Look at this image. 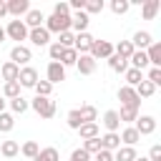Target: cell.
Masks as SVG:
<instances>
[{"label": "cell", "mask_w": 161, "mask_h": 161, "mask_svg": "<svg viewBox=\"0 0 161 161\" xmlns=\"http://www.w3.org/2000/svg\"><path fill=\"white\" fill-rule=\"evenodd\" d=\"M43 28L48 30V33H65V30H70V15H48L45 18V23H43Z\"/></svg>", "instance_id": "cell-1"}, {"label": "cell", "mask_w": 161, "mask_h": 161, "mask_svg": "<svg viewBox=\"0 0 161 161\" xmlns=\"http://www.w3.org/2000/svg\"><path fill=\"white\" fill-rule=\"evenodd\" d=\"M30 108H33L40 118H53V116H55V101H53V98H40V96H35V98L30 101Z\"/></svg>", "instance_id": "cell-2"}, {"label": "cell", "mask_w": 161, "mask_h": 161, "mask_svg": "<svg viewBox=\"0 0 161 161\" xmlns=\"http://www.w3.org/2000/svg\"><path fill=\"white\" fill-rule=\"evenodd\" d=\"M88 55H91L96 63H98V60H108V58L113 55V43H108V40H93Z\"/></svg>", "instance_id": "cell-3"}, {"label": "cell", "mask_w": 161, "mask_h": 161, "mask_svg": "<svg viewBox=\"0 0 161 161\" xmlns=\"http://www.w3.org/2000/svg\"><path fill=\"white\" fill-rule=\"evenodd\" d=\"M5 38L18 40V45H20V40H28V28H25V23H23V20H10L8 28H5Z\"/></svg>", "instance_id": "cell-4"}, {"label": "cell", "mask_w": 161, "mask_h": 161, "mask_svg": "<svg viewBox=\"0 0 161 161\" xmlns=\"http://www.w3.org/2000/svg\"><path fill=\"white\" fill-rule=\"evenodd\" d=\"M10 60L18 65V68H23V65H28L30 60H33V50L28 48V45H13V50H10Z\"/></svg>", "instance_id": "cell-5"}, {"label": "cell", "mask_w": 161, "mask_h": 161, "mask_svg": "<svg viewBox=\"0 0 161 161\" xmlns=\"http://www.w3.org/2000/svg\"><path fill=\"white\" fill-rule=\"evenodd\" d=\"M118 101H121V106H126V108H141V98L136 96V91H133L131 86H121V88H118Z\"/></svg>", "instance_id": "cell-6"}, {"label": "cell", "mask_w": 161, "mask_h": 161, "mask_svg": "<svg viewBox=\"0 0 161 161\" xmlns=\"http://www.w3.org/2000/svg\"><path fill=\"white\" fill-rule=\"evenodd\" d=\"M93 35L86 30V33H75V40H73V50L78 53V55H88V50H91V45H93Z\"/></svg>", "instance_id": "cell-7"}, {"label": "cell", "mask_w": 161, "mask_h": 161, "mask_svg": "<svg viewBox=\"0 0 161 161\" xmlns=\"http://www.w3.org/2000/svg\"><path fill=\"white\" fill-rule=\"evenodd\" d=\"M18 83H20V88H35V83H38V70H35L33 65H23L20 73H18Z\"/></svg>", "instance_id": "cell-8"}, {"label": "cell", "mask_w": 161, "mask_h": 161, "mask_svg": "<svg viewBox=\"0 0 161 161\" xmlns=\"http://www.w3.org/2000/svg\"><path fill=\"white\" fill-rule=\"evenodd\" d=\"M133 128L138 131V136H151L156 131V118L153 116H138L133 121Z\"/></svg>", "instance_id": "cell-9"}, {"label": "cell", "mask_w": 161, "mask_h": 161, "mask_svg": "<svg viewBox=\"0 0 161 161\" xmlns=\"http://www.w3.org/2000/svg\"><path fill=\"white\" fill-rule=\"evenodd\" d=\"M5 8H8V15H13L15 20H20V18H25V13L30 10V3H28V0H8Z\"/></svg>", "instance_id": "cell-10"}, {"label": "cell", "mask_w": 161, "mask_h": 161, "mask_svg": "<svg viewBox=\"0 0 161 161\" xmlns=\"http://www.w3.org/2000/svg\"><path fill=\"white\" fill-rule=\"evenodd\" d=\"M45 80L50 83V86H55V83H60V80H65V68L60 65V63H55V60H50L48 63V68H45Z\"/></svg>", "instance_id": "cell-11"}, {"label": "cell", "mask_w": 161, "mask_h": 161, "mask_svg": "<svg viewBox=\"0 0 161 161\" xmlns=\"http://www.w3.org/2000/svg\"><path fill=\"white\" fill-rule=\"evenodd\" d=\"M28 40H30L33 45L43 48V45H50V33H48L45 28H33V30H28Z\"/></svg>", "instance_id": "cell-12"}, {"label": "cell", "mask_w": 161, "mask_h": 161, "mask_svg": "<svg viewBox=\"0 0 161 161\" xmlns=\"http://www.w3.org/2000/svg\"><path fill=\"white\" fill-rule=\"evenodd\" d=\"M23 23H25V28H28V30H33V28H43V23H45V15H43L40 10H35V8H30V10L25 13V18H23Z\"/></svg>", "instance_id": "cell-13"}, {"label": "cell", "mask_w": 161, "mask_h": 161, "mask_svg": "<svg viewBox=\"0 0 161 161\" xmlns=\"http://www.w3.org/2000/svg\"><path fill=\"white\" fill-rule=\"evenodd\" d=\"M151 43H153V38H151V33H148V30H138V33H133V38H131L133 50H146Z\"/></svg>", "instance_id": "cell-14"}, {"label": "cell", "mask_w": 161, "mask_h": 161, "mask_svg": "<svg viewBox=\"0 0 161 161\" xmlns=\"http://www.w3.org/2000/svg\"><path fill=\"white\" fill-rule=\"evenodd\" d=\"M96 60L91 58V55H78V60H75V68H78V73L80 75H93L96 73Z\"/></svg>", "instance_id": "cell-15"}, {"label": "cell", "mask_w": 161, "mask_h": 161, "mask_svg": "<svg viewBox=\"0 0 161 161\" xmlns=\"http://www.w3.org/2000/svg\"><path fill=\"white\" fill-rule=\"evenodd\" d=\"M101 123L106 126V133H118V128H121V118H118V111H106Z\"/></svg>", "instance_id": "cell-16"}, {"label": "cell", "mask_w": 161, "mask_h": 161, "mask_svg": "<svg viewBox=\"0 0 161 161\" xmlns=\"http://www.w3.org/2000/svg\"><path fill=\"white\" fill-rule=\"evenodd\" d=\"M88 23H91V18H88L83 10H78V13L70 15V28H73L75 33H86V30H88Z\"/></svg>", "instance_id": "cell-17"}, {"label": "cell", "mask_w": 161, "mask_h": 161, "mask_svg": "<svg viewBox=\"0 0 161 161\" xmlns=\"http://www.w3.org/2000/svg\"><path fill=\"white\" fill-rule=\"evenodd\" d=\"M118 138H121V146H136V143L141 141V136H138V131H136L133 126H126V128H121Z\"/></svg>", "instance_id": "cell-18"}, {"label": "cell", "mask_w": 161, "mask_h": 161, "mask_svg": "<svg viewBox=\"0 0 161 161\" xmlns=\"http://www.w3.org/2000/svg\"><path fill=\"white\" fill-rule=\"evenodd\" d=\"M146 58H148V65L151 68H161V43H151L146 48Z\"/></svg>", "instance_id": "cell-19"}, {"label": "cell", "mask_w": 161, "mask_h": 161, "mask_svg": "<svg viewBox=\"0 0 161 161\" xmlns=\"http://www.w3.org/2000/svg\"><path fill=\"white\" fill-rule=\"evenodd\" d=\"M18 73H20V68H18L13 60H8V63H3V65H0V78H3L5 83L18 80Z\"/></svg>", "instance_id": "cell-20"}, {"label": "cell", "mask_w": 161, "mask_h": 161, "mask_svg": "<svg viewBox=\"0 0 161 161\" xmlns=\"http://www.w3.org/2000/svg\"><path fill=\"white\" fill-rule=\"evenodd\" d=\"M101 148L103 151H118L121 148V138H118V133H103L101 136Z\"/></svg>", "instance_id": "cell-21"}, {"label": "cell", "mask_w": 161, "mask_h": 161, "mask_svg": "<svg viewBox=\"0 0 161 161\" xmlns=\"http://www.w3.org/2000/svg\"><path fill=\"white\" fill-rule=\"evenodd\" d=\"M138 153L133 146H121L118 151H113V161H136Z\"/></svg>", "instance_id": "cell-22"}, {"label": "cell", "mask_w": 161, "mask_h": 161, "mask_svg": "<svg viewBox=\"0 0 161 161\" xmlns=\"http://www.w3.org/2000/svg\"><path fill=\"white\" fill-rule=\"evenodd\" d=\"M158 8H161L158 0H146V3L141 5V15H143V20H153L156 13H158Z\"/></svg>", "instance_id": "cell-23"}, {"label": "cell", "mask_w": 161, "mask_h": 161, "mask_svg": "<svg viewBox=\"0 0 161 161\" xmlns=\"http://www.w3.org/2000/svg\"><path fill=\"white\" fill-rule=\"evenodd\" d=\"M78 116H80V121H83V123H96L98 111H96V106L86 103V106H80V108H78Z\"/></svg>", "instance_id": "cell-24"}, {"label": "cell", "mask_w": 161, "mask_h": 161, "mask_svg": "<svg viewBox=\"0 0 161 161\" xmlns=\"http://www.w3.org/2000/svg\"><path fill=\"white\" fill-rule=\"evenodd\" d=\"M33 161H60V153H58L55 146H45V148L38 151V156H35Z\"/></svg>", "instance_id": "cell-25"}, {"label": "cell", "mask_w": 161, "mask_h": 161, "mask_svg": "<svg viewBox=\"0 0 161 161\" xmlns=\"http://www.w3.org/2000/svg\"><path fill=\"white\" fill-rule=\"evenodd\" d=\"M113 53H116L118 58L128 60V58L133 55V45H131V40H121V43H116V45H113Z\"/></svg>", "instance_id": "cell-26"}, {"label": "cell", "mask_w": 161, "mask_h": 161, "mask_svg": "<svg viewBox=\"0 0 161 161\" xmlns=\"http://www.w3.org/2000/svg\"><path fill=\"white\" fill-rule=\"evenodd\" d=\"M133 91H136V96H138V98H151V96L156 93V86H153V83H148V80L143 78V80H141Z\"/></svg>", "instance_id": "cell-27"}, {"label": "cell", "mask_w": 161, "mask_h": 161, "mask_svg": "<svg viewBox=\"0 0 161 161\" xmlns=\"http://www.w3.org/2000/svg\"><path fill=\"white\" fill-rule=\"evenodd\" d=\"M0 153H3L5 158H13V156L20 153V143H18V141H3V143H0Z\"/></svg>", "instance_id": "cell-28"}, {"label": "cell", "mask_w": 161, "mask_h": 161, "mask_svg": "<svg viewBox=\"0 0 161 161\" xmlns=\"http://www.w3.org/2000/svg\"><path fill=\"white\" fill-rule=\"evenodd\" d=\"M123 78H126V86H131V88H136L141 80H143V70H136V68H128L126 73H123Z\"/></svg>", "instance_id": "cell-29"}, {"label": "cell", "mask_w": 161, "mask_h": 161, "mask_svg": "<svg viewBox=\"0 0 161 161\" xmlns=\"http://www.w3.org/2000/svg\"><path fill=\"white\" fill-rule=\"evenodd\" d=\"M118 118H121V123H128V126H133V121L138 118V108H126V106H121V111H118Z\"/></svg>", "instance_id": "cell-30"}, {"label": "cell", "mask_w": 161, "mask_h": 161, "mask_svg": "<svg viewBox=\"0 0 161 161\" xmlns=\"http://www.w3.org/2000/svg\"><path fill=\"white\" fill-rule=\"evenodd\" d=\"M108 68L111 70H116V73H126L128 70V60H123V58H118L116 53L108 58Z\"/></svg>", "instance_id": "cell-31"}, {"label": "cell", "mask_w": 161, "mask_h": 161, "mask_svg": "<svg viewBox=\"0 0 161 161\" xmlns=\"http://www.w3.org/2000/svg\"><path fill=\"white\" fill-rule=\"evenodd\" d=\"M78 136H80L83 141L96 138V136H98V123H83V126L78 128Z\"/></svg>", "instance_id": "cell-32"}, {"label": "cell", "mask_w": 161, "mask_h": 161, "mask_svg": "<svg viewBox=\"0 0 161 161\" xmlns=\"http://www.w3.org/2000/svg\"><path fill=\"white\" fill-rule=\"evenodd\" d=\"M13 128H15V116L8 113V111H3V113H0V133H8V131H13Z\"/></svg>", "instance_id": "cell-33"}, {"label": "cell", "mask_w": 161, "mask_h": 161, "mask_svg": "<svg viewBox=\"0 0 161 161\" xmlns=\"http://www.w3.org/2000/svg\"><path fill=\"white\" fill-rule=\"evenodd\" d=\"M103 8H106V3H103V0H86V5H83V13L91 18L93 13H103Z\"/></svg>", "instance_id": "cell-34"}, {"label": "cell", "mask_w": 161, "mask_h": 161, "mask_svg": "<svg viewBox=\"0 0 161 161\" xmlns=\"http://www.w3.org/2000/svg\"><path fill=\"white\" fill-rule=\"evenodd\" d=\"M18 96H20V83H18V80H13V83H5V86H3V98L13 101V98H18Z\"/></svg>", "instance_id": "cell-35"}, {"label": "cell", "mask_w": 161, "mask_h": 161, "mask_svg": "<svg viewBox=\"0 0 161 161\" xmlns=\"http://www.w3.org/2000/svg\"><path fill=\"white\" fill-rule=\"evenodd\" d=\"M28 108H30V101L23 98V96H18V98L10 101V111H13V113H25Z\"/></svg>", "instance_id": "cell-36"}, {"label": "cell", "mask_w": 161, "mask_h": 161, "mask_svg": "<svg viewBox=\"0 0 161 161\" xmlns=\"http://www.w3.org/2000/svg\"><path fill=\"white\" fill-rule=\"evenodd\" d=\"M88 156H96L98 151H101V136H96V138H88V141H83V146H80Z\"/></svg>", "instance_id": "cell-37"}, {"label": "cell", "mask_w": 161, "mask_h": 161, "mask_svg": "<svg viewBox=\"0 0 161 161\" xmlns=\"http://www.w3.org/2000/svg\"><path fill=\"white\" fill-rule=\"evenodd\" d=\"M75 60H78V53H75V50H73V48H65V50H63V55H60V60H58V63H60V65H63V68H68V65H75Z\"/></svg>", "instance_id": "cell-38"}, {"label": "cell", "mask_w": 161, "mask_h": 161, "mask_svg": "<svg viewBox=\"0 0 161 161\" xmlns=\"http://www.w3.org/2000/svg\"><path fill=\"white\" fill-rule=\"evenodd\" d=\"M33 91H35V96H40V98H50V93H53V86H50L48 80H38Z\"/></svg>", "instance_id": "cell-39"}, {"label": "cell", "mask_w": 161, "mask_h": 161, "mask_svg": "<svg viewBox=\"0 0 161 161\" xmlns=\"http://www.w3.org/2000/svg\"><path fill=\"white\" fill-rule=\"evenodd\" d=\"M38 151H40V146H38L35 141H25V143L20 146V153H23V156H28V158H35V156H38Z\"/></svg>", "instance_id": "cell-40"}, {"label": "cell", "mask_w": 161, "mask_h": 161, "mask_svg": "<svg viewBox=\"0 0 161 161\" xmlns=\"http://www.w3.org/2000/svg\"><path fill=\"white\" fill-rule=\"evenodd\" d=\"M65 123L73 128V131H78L80 126H83V121H80V116H78V108H73V111H68V116H65Z\"/></svg>", "instance_id": "cell-41"}, {"label": "cell", "mask_w": 161, "mask_h": 161, "mask_svg": "<svg viewBox=\"0 0 161 161\" xmlns=\"http://www.w3.org/2000/svg\"><path fill=\"white\" fill-rule=\"evenodd\" d=\"M128 8H131V3H128V0H111V10H113L116 15L128 13Z\"/></svg>", "instance_id": "cell-42"}, {"label": "cell", "mask_w": 161, "mask_h": 161, "mask_svg": "<svg viewBox=\"0 0 161 161\" xmlns=\"http://www.w3.org/2000/svg\"><path fill=\"white\" fill-rule=\"evenodd\" d=\"M73 40H75L73 30H65V33H60V35H58V40H55V43H60L63 48H73Z\"/></svg>", "instance_id": "cell-43"}, {"label": "cell", "mask_w": 161, "mask_h": 161, "mask_svg": "<svg viewBox=\"0 0 161 161\" xmlns=\"http://www.w3.org/2000/svg\"><path fill=\"white\" fill-rule=\"evenodd\" d=\"M63 50H65V48H63L60 43H50V45H48V53H50V60H55V63H58V60H60V55H63Z\"/></svg>", "instance_id": "cell-44"}, {"label": "cell", "mask_w": 161, "mask_h": 161, "mask_svg": "<svg viewBox=\"0 0 161 161\" xmlns=\"http://www.w3.org/2000/svg\"><path fill=\"white\" fill-rule=\"evenodd\" d=\"M146 80H148V83H153V86H161V68H148Z\"/></svg>", "instance_id": "cell-45"}, {"label": "cell", "mask_w": 161, "mask_h": 161, "mask_svg": "<svg viewBox=\"0 0 161 161\" xmlns=\"http://www.w3.org/2000/svg\"><path fill=\"white\" fill-rule=\"evenodd\" d=\"M53 15H70L68 3H55V5H53Z\"/></svg>", "instance_id": "cell-46"}, {"label": "cell", "mask_w": 161, "mask_h": 161, "mask_svg": "<svg viewBox=\"0 0 161 161\" xmlns=\"http://www.w3.org/2000/svg\"><path fill=\"white\" fill-rule=\"evenodd\" d=\"M146 158H148V161H161V143H153Z\"/></svg>", "instance_id": "cell-47"}, {"label": "cell", "mask_w": 161, "mask_h": 161, "mask_svg": "<svg viewBox=\"0 0 161 161\" xmlns=\"http://www.w3.org/2000/svg\"><path fill=\"white\" fill-rule=\"evenodd\" d=\"M70 161H91V156H88L83 148H75V151L70 153Z\"/></svg>", "instance_id": "cell-48"}, {"label": "cell", "mask_w": 161, "mask_h": 161, "mask_svg": "<svg viewBox=\"0 0 161 161\" xmlns=\"http://www.w3.org/2000/svg\"><path fill=\"white\" fill-rule=\"evenodd\" d=\"M96 161H113V153H111V151H103V148H101V151L96 153Z\"/></svg>", "instance_id": "cell-49"}, {"label": "cell", "mask_w": 161, "mask_h": 161, "mask_svg": "<svg viewBox=\"0 0 161 161\" xmlns=\"http://www.w3.org/2000/svg\"><path fill=\"white\" fill-rule=\"evenodd\" d=\"M8 15V8H5V3H0V18H5Z\"/></svg>", "instance_id": "cell-50"}, {"label": "cell", "mask_w": 161, "mask_h": 161, "mask_svg": "<svg viewBox=\"0 0 161 161\" xmlns=\"http://www.w3.org/2000/svg\"><path fill=\"white\" fill-rule=\"evenodd\" d=\"M3 111H5V98L0 96V113H3Z\"/></svg>", "instance_id": "cell-51"}, {"label": "cell", "mask_w": 161, "mask_h": 161, "mask_svg": "<svg viewBox=\"0 0 161 161\" xmlns=\"http://www.w3.org/2000/svg\"><path fill=\"white\" fill-rule=\"evenodd\" d=\"M5 40V28H0V43Z\"/></svg>", "instance_id": "cell-52"}, {"label": "cell", "mask_w": 161, "mask_h": 161, "mask_svg": "<svg viewBox=\"0 0 161 161\" xmlns=\"http://www.w3.org/2000/svg\"><path fill=\"white\" fill-rule=\"evenodd\" d=\"M136 161H148V158H146V156H141V158H136Z\"/></svg>", "instance_id": "cell-53"}]
</instances>
